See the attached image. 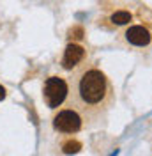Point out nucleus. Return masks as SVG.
<instances>
[{
  "label": "nucleus",
  "instance_id": "0eeeda50",
  "mask_svg": "<svg viewBox=\"0 0 152 156\" xmlns=\"http://www.w3.org/2000/svg\"><path fill=\"white\" fill-rule=\"evenodd\" d=\"M80 147H81V144H80V142H76V140H71V142L64 144V153H66V154H71V153H78V151H80Z\"/></svg>",
  "mask_w": 152,
  "mask_h": 156
},
{
  "label": "nucleus",
  "instance_id": "6e6552de",
  "mask_svg": "<svg viewBox=\"0 0 152 156\" xmlns=\"http://www.w3.org/2000/svg\"><path fill=\"white\" fill-rule=\"evenodd\" d=\"M4 98H5V89H4L2 85H0V101H2Z\"/></svg>",
  "mask_w": 152,
  "mask_h": 156
},
{
  "label": "nucleus",
  "instance_id": "39448f33",
  "mask_svg": "<svg viewBox=\"0 0 152 156\" xmlns=\"http://www.w3.org/2000/svg\"><path fill=\"white\" fill-rule=\"evenodd\" d=\"M126 39L134 46H147L150 43V32L147 29H143V27H140V25L129 27L127 32H126Z\"/></svg>",
  "mask_w": 152,
  "mask_h": 156
},
{
  "label": "nucleus",
  "instance_id": "7ed1b4c3",
  "mask_svg": "<svg viewBox=\"0 0 152 156\" xmlns=\"http://www.w3.org/2000/svg\"><path fill=\"white\" fill-rule=\"evenodd\" d=\"M53 128L60 133H76L81 129V117L74 110H62L53 119Z\"/></svg>",
  "mask_w": 152,
  "mask_h": 156
},
{
  "label": "nucleus",
  "instance_id": "20e7f679",
  "mask_svg": "<svg viewBox=\"0 0 152 156\" xmlns=\"http://www.w3.org/2000/svg\"><path fill=\"white\" fill-rule=\"evenodd\" d=\"M85 57V48L80 46V44H67L66 51H64V57H62V68L64 69H73L76 68Z\"/></svg>",
  "mask_w": 152,
  "mask_h": 156
},
{
  "label": "nucleus",
  "instance_id": "f03ea898",
  "mask_svg": "<svg viewBox=\"0 0 152 156\" xmlns=\"http://www.w3.org/2000/svg\"><path fill=\"white\" fill-rule=\"evenodd\" d=\"M44 101L50 108H57L64 103L67 96V83L60 76H50L44 83Z\"/></svg>",
  "mask_w": 152,
  "mask_h": 156
},
{
  "label": "nucleus",
  "instance_id": "423d86ee",
  "mask_svg": "<svg viewBox=\"0 0 152 156\" xmlns=\"http://www.w3.org/2000/svg\"><path fill=\"white\" fill-rule=\"evenodd\" d=\"M131 12H127V11H117L112 14V21L117 23V25H126V23H129L131 21Z\"/></svg>",
  "mask_w": 152,
  "mask_h": 156
},
{
  "label": "nucleus",
  "instance_id": "f257e3e1",
  "mask_svg": "<svg viewBox=\"0 0 152 156\" xmlns=\"http://www.w3.org/2000/svg\"><path fill=\"white\" fill-rule=\"evenodd\" d=\"M76 94L83 107L99 108L105 107L112 96V85L99 69H87L78 78Z\"/></svg>",
  "mask_w": 152,
  "mask_h": 156
}]
</instances>
